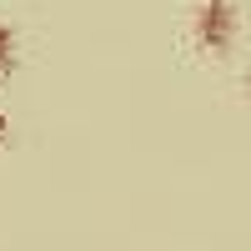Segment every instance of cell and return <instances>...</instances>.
<instances>
[{"label":"cell","mask_w":251,"mask_h":251,"mask_svg":"<svg viewBox=\"0 0 251 251\" xmlns=\"http://www.w3.org/2000/svg\"><path fill=\"white\" fill-rule=\"evenodd\" d=\"M236 30H241V10L236 0H201L196 20H191V35L206 55H226L236 46Z\"/></svg>","instance_id":"6da1fadb"},{"label":"cell","mask_w":251,"mask_h":251,"mask_svg":"<svg viewBox=\"0 0 251 251\" xmlns=\"http://www.w3.org/2000/svg\"><path fill=\"white\" fill-rule=\"evenodd\" d=\"M15 60H20V40H15V25L10 20H0V80H5L15 71Z\"/></svg>","instance_id":"7a4b0ae2"},{"label":"cell","mask_w":251,"mask_h":251,"mask_svg":"<svg viewBox=\"0 0 251 251\" xmlns=\"http://www.w3.org/2000/svg\"><path fill=\"white\" fill-rule=\"evenodd\" d=\"M5 136H10V116L0 111V141H5Z\"/></svg>","instance_id":"3957f363"},{"label":"cell","mask_w":251,"mask_h":251,"mask_svg":"<svg viewBox=\"0 0 251 251\" xmlns=\"http://www.w3.org/2000/svg\"><path fill=\"white\" fill-rule=\"evenodd\" d=\"M246 100H251V75H246Z\"/></svg>","instance_id":"277c9868"}]
</instances>
